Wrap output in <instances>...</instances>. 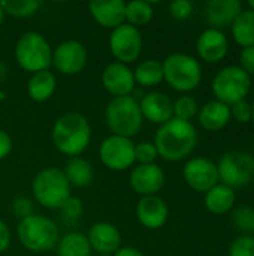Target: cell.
<instances>
[{
    "mask_svg": "<svg viewBox=\"0 0 254 256\" xmlns=\"http://www.w3.org/2000/svg\"><path fill=\"white\" fill-rule=\"evenodd\" d=\"M198 142L196 128L190 122L171 118L162 124L154 136L157 154L168 162H180L187 159Z\"/></svg>",
    "mask_w": 254,
    "mask_h": 256,
    "instance_id": "obj_1",
    "label": "cell"
},
{
    "mask_svg": "<svg viewBox=\"0 0 254 256\" xmlns=\"http://www.w3.org/2000/svg\"><path fill=\"white\" fill-rule=\"evenodd\" d=\"M51 138L60 153L76 158L88 147L91 128L85 116L79 112H66L54 123Z\"/></svg>",
    "mask_w": 254,
    "mask_h": 256,
    "instance_id": "obj_2",
    "label": "cell"
},
{
    "mask_svg": "<svg viewBox=\"0 0 254 256\" xmlns=\"http://www.w3.org/2000/svg\"><path fill=\"white\" fill-rule=\"evenodd\" d=\"M19 243L30 252L43 254L52 250L60 240V231L54 220L45 216L33 214L21 219L18 230Z\"/></svg>",
    "mask_w": 254,
    "mask_h": 256,
    "instance_id": "obj_3",
    "label": "cell"
},
{
    "mask_svg": "<svg viewBox=\"0 0 254 256\" xmlns=\"http://www.w3.org/2000/svg\"><path fill=\"white\" fill-rule=\"evenodd\" d=\"M105 120L112 135L132 138L141 130L144 117L135 98L121 96L109 100L105 110Z\"/></svg>",
    "mask_w": 254,
    "mask_h": 256,
    "instance_id": "obj_4",
    "label": "cell"
},
{
    "mask_svg": "<svg viewBox=\"0 0 254 256\" xmlns=\"http://www.w3.org/2000/svg\"><path fill=\"white\" fill-rule=\"evenodd\" d=\"M31 189L37 204L49 210H58L70 198L72 186L63 170L51 166L37 172Z\"/></svg>",
    "mask_w": 254,
    "mask_h": 256,
    "instance_id": "obj_5",
    "label": "cell"
},
{
    "mask_svg": "<svg viewBox=\"0 0 254 256\" xmlns=\"http://www.w3.org/2000/svg\"><path fill=\"white\" fill-rule=\"evenodd\" d=\"M162 66L163 81H166L169 87L177 92L189 93L202 81V68L193 56L174 52L165 58Z\"/></svg>",
    "mask_w": 254,
    "mask_h": 256,
    "instance_id": "obj_6",
    "label": "cell"
},
{
    "mask_svg": "<svg viewBox=\"0 0 254 256\" xmlns=\"http://www.w3.org/2000/svg\"><path fill=\"white\" fill-rule=\"evenodd\" d=\"M15 58L25 72H40L52 64V48L37 32H25L16 42Z\"/></svg>",
    "mask_w": 254,
    "mask_h": 256,
    "instance_id": "obj_7",
    "label": "cell"
},
{
    "mask_svg": "<svg viewBox=\"0 0 254 256\" xmlns=\"http://www.w3.org/2000/svg\"><path fill=\"white\" fill-rule=\"evenodd\" d=\"M211 88L216 100L232 106L246 100L252 88V78L238 66H226L216 74Z\"/></svg>",
    "mask_w": 254,
    "mask_h": 256,
    "instance_id": "obj_8",
    "label": "cell"
},
{
    "mask_svg": "<svg viewBox=\"0 0 254 256\" xmlns=\"http://www.w3.org/2000/svg\"><path fill=\"white\" fill-rule=\"evenodd\" d=\"M217 172L222 184L234 190L244 188L254 178V158L246 152L225 153L217 164Z\"/></svg>",
    "mask_w": 254,
    "mask_h": 256,
    "instance_id": "obj_9",
    "label": "cell"
},
{
    "mask_svg": "<svg viewBox=\"0 0 254 256\" xmlns=\"http://www.w3.org/2000/svg\"><path fill=\"white\" fill-rule=\"evenodd\" d=\"M142 34L139 28L121 24L120 27L114 28L109 36V50L111 54L117 58L118 63L129 64L141 56L142 51Z\"/></svg>",
    "mask_w": 254,
    "mask_h": 256,
    "instance_id": "obj_10",
    "label": "cell"
},
{
    "mask_svg": "<svg viewBox=\"0 0 254 256\" xmlns=\"http://www.w3.org/2000/svg\"><path fill=\"white\" fill-rule=\"evenodd\" d=\"M102 164L112 171H126L135 164V144L130 138L111 135L99 147Z\"/></svg>",
    "mask_w": 254,
    "mask_h": 256,
    "instance_id": "obj_11",
    "label": "cell"
},
{
    "mask_svg": "<svg viewBox=\"0 0 254 256\" xmlns=\"http://www.w3.org/2000/svg\"><path fill=\"white\" fill-rule=\"evenodd\" d=\"M183 177L190 189L202 194H207L219 184L217 165L207 158H193L187 160L183 170Z\"/></svg>",
    "mask_w": 254,
    "mask_h": 256,
    "instance_id": "obj_12",
    "label": "cell"
},
{
    "mask_svg": "<svg viewBox=\"0 0 254 256\" xmlns=\"http://www.w3.org/2000/svg\"><path fill=\"white\" fill-rule=\"evenodd\" d=\"M88 54L79 40H66L52 51V64L63 75H76L87 66Z\"/></svg>",
    "mask_w": 254,
    "mask_h": 256,
    "instance_id": "obj_13",
    "label": "cell"
},
{
    "mask_svg": "<svg viewBox=\"0 0 254 256\" xmlns=\"http://www.w3.org/2000/svg\"><path fill=\"white\" fill-rule=\"evenodd\" d=\"M102 84L108 93L114 98L130 96L135 88V78L133 70L123 63L114 62L109 63L102 72Z\"/></svg>",
    "mask_w": 254,
    "mask_h": 256,
    "instance_id": "obj_14",
    "label": "cell"
},
{
    "mask_svg": "<svg viewBox=\"0 0 254 256\" xmlns=\"http://www.w3.org/2000/svg\"><path fill=\"white\" fill-rule=\"evenodd\" d=\"M165 184V172L156 164L138 165L130 172V188L141 196L157 195Z\"/></svg>",
    "mask_w": 254,
    "mask_h": 256,
    "instance_id": "obj_15",
    "label": "cell"
},
{
    "mask_svg": "<svg viewBox=\"0 0 254 256\" xmlns=\"http://www.w3.org/2000/svg\"><path fill=\"white\" fill-rule=\"evenodd\" d=\"M141 114L154 124H165L174 118V102L162 92H150L139 100Z\"/></svg>",
    "mask_w": 254,
    "mask_h": 256,
    "instance_id": "obj_16",
    "label": "cell"
},
{
    "mask_svg": "<svg viewBox=\"0 0 254 256\" xmlns=\"http://www.w3.org/2000/svg\"><path fill=\"white\" fill-rule=\"evenodd\" d=\"M228 51H229L228 38L220 30L207 28L199 34L196 40V52L199 58L207 63L222 62L226 57Z\"/></svg>",
    "mask_w": 254,
    "mask_h": 256,
    "instance_id": "obj_17",
    "label": "cell"
},
{
    "mask_svg": "<svg viewBox=\"0 0 254 256\" xmlns=\"http://www.w3.org/2000/svg\"><path fill=\"white\" fill-rule=\"evenodd\" d=\"M136 216L139 224L147 230H159L162 228L169 216V210L166 202L157 196H142L136 206Z\"/></svg>",
    "mask_w": 254,
    "mask_h": 256,
    "instance_id": "obj_18",
    "label": "cell"
},
{
    "mask_svg": "<svg viewBox=\"0 0 254 256\" xmlns=\"http://www.w3.org/2000/svg\"><path fill=\"white\" fill-rule=\"evenodd\" d=\"M243 10L240 0H211L205 6V20L210 28L222 30L231 27Z\"/></svg>",
    "mask_w": 254,
    "mask_h": 256,
    "instance_id": "obj_19",
    "label": "cell"
},
{
    "mask_svg": "<svg viewBox=\"0 0 254 256\" xmlns=\"http://www.w3.org/2000/svg\"><path fill=\"white\" fill-rule=\"evenodd\" d=\"M90 14L97 24L114 30L126 22V2L93 0L90 2Z\"/></svg>",
    "mask_w": 254,
    "mask_h": 256,
    "instance_id": "obj_20",
    "label": "cell"
},
{
    "mask_svg": "<svg viewBox=\"0 0 254 256\" xmlns=\"http://www.w3.org/2000/svg\"><path fill=\"white\" fill-rule=\"evenodd\" d=\"M88 243L91 250L105 255H114L121 248V234L117 226L108 222L94 224L88 231Z\"/></svg>",
    "mask_w": 254,
    "mask_h": 256,
    "instance_id": "obj_21",
    "label": "cell"
},
{
    "mask_svg": "<svg viewBox=\"0 0 254 256\" xmlns=\"http://www.w3.org/2000/svg\"><path fill=\"white\" fill-rule=\"evenodd\" d=\"M198 120L205 130L219 132L231 122V110L219 100H211L198 111Z\"/></svg>",
    "mask_w": 254,
    "mask_h": 256,
    "instance_id": "obj_22",
    "label": "cell"
},
{
    "mask_svg": "<svg viewBox=\"0 0 254 256\" xmlns=\"http://www.w3.org/2000/svg\"><path fill=\"white\" fill-rule=\"evenodd\" d=\"M205 208L216 216L229 213L235 206V190L219 183L205 194L204 198Z\"/></svg>",
    "mask_w": 254,
    "mask_h": 256,
    "instance_id": "obj_23",
    "label": "cell"
},
{
    "mask_svg": "<svg viewBox=\"0 0 254 256\" xmlns=\"http://www.w3.org/2000/svg\"><path fill=\"white\" fill-rule=\"evenodd\" d=\"M55 87H57V78L49 69H46L31 75L27 84V93L31 100L42 104L46 102L54 94Z\"/></svg>",
    "mask_w": 254,
    "mask_h": 256,
    "instance_id": "obj_24",
    "label": "cell"
},
{
    "mask_svg": "<svg viewBox=\"0 0 254 256\" xmlns=\"http://www.w3.org/2000/svg\"><path fill=\"white\" fill-rule=\"evenodd\" d=\"M63 172L67 182L70 183V186H75V188H85L94 178V171H93L91 164L79 156L70 158Z\"/></svg>",
    "mask_w": 254,
    "mask_h": 256,
    "instance_id": "obj_25",
    "label": "cell"
},
{
    "mask_svg": "<svg viewBox=\"0 0 254 256\" xmlns=\"http://www.w3.org/2000/svg\"><path fill=\"white\" fill-rule=\"evenodd\" d=\"M231 28L237 45L243 48L254 46V12L252 9H243Z\"/></svg>",
    "mask_w": 254,
    "mask_h": 256,
    "instance_id": "obj_26",
    "label": "cell"
},
{
    "mask_svg": "<svg viewBox=\"0 0 254 256\" xmlns=\"http://www.w3.org/2000/svg\"><path fill=\"white\" fill-rule=\"evenodd\" d=\"M58 256H91L88 238L81 232H69L58 240Z\"/></svg>",
    "mask_w": 254,
    "mask_h": 256,
    "instance_id": "obj_27",
    "label": "cell"
},
{
    "mask_svg": "<svg viewBox=\"0 0 254 256\" xmlns=\"http://www.w3.org/2000/svg\"><path fill=\"white\" fill-rule=\"evenodd\" d=\"M135 82L142 87H154L163 81V66L154 58L141 62L133 70Z\"/></svg>",
    "mask_w": 254,
    "mask_h": 256,
    "instance_id": "obj_28",
    "label": "cell"
},
{
    "mask_svg": "<svg viewBox=\"0 0 254 256\" xmlns=\"http://www.w3.org/2000/svg\"><path fill=\"white\" fill-rule=\"evenodd\" d=\"M154 10L150 2L145 0H132L126 3V24L136 28L147 26L153 20Z\"/></svg>",
    "mask_w": 254,
    "mask_h": 256,
    "instance_id": "obj_29",
    "label": "cell"
},
{
    "mask_svg": "<svg viewBox=\"0 0 254 256\" xmlns=\"http://www.w3.org/2000/svg\"><path fill=\"white\" fill-rule=\"evenodd\" d=\"M0 4L4 14L16 18H27L33 15L42 3L37 0H3L0 2Z\"/></svg>",
    "mask_w": 254,
    "mask_h": 256,
    "instance_id": "obj_30",
    "label": "cell"
},
{
    "mask_svg": "<svg viewBox=\"0 0 254 256\" xmlns=\"http://www.w3.org/2000/svg\"><path fill=\"white\" fill-rule=\"evenodd\" d=\"M231 220L234 226L243 232V236H252L254 234V208L252 207H238L232 212Z\"/></svg>",
    "mask_w": 254,
    "mask_h": 256,
    "instance_id": "obj_31",
    "label": "cell"
},
{
    "mask_svg": "<svg viewBox=\"0 0 254 256\" xmlns=\"http://www.w3.org/2000/svg\"><path fill=\"white\" fill-rule=\"evenodd\" d=\"M198 102L192 96L184 94L174 102V118L190 122L195 116H198Z\"/></svg>",
    "mask_w": 254,
    "mask_h": 256,
    "instance_id": "obj_32",
    "label": "cell"
},
{
    "mask_svg": "<svg viewBox=\"0 0 254 256\" xmlns=\"http://www.w3.org/2000/svg\"><path fill=\"white\" fill-rule=\"evenodd\" d=\"M157 148L154 146V142H138L135 144V162H139V165H148V164H154V160L157 159Z\"/></svg>",
    "mask_w": 254,
    "mask_h": 256,
    "instance_id": "obj_33",
    "label": "cell"
},
{
    "mask_svg": "<svg viewBox=\"0 0 254 256\" xmlns=\"http://www.w3.org/2000/svg\"><path fill=\"white\" fill-rule=\"evenodd\" d=\"M229 256H254V237L241 236L229 246Z\"/></svg>",
    "mask_w": 254,
    "mask_h": 256,
    "instance_id": "obj_34",
    "label": "cell"
},
{
    "mask_svg": "<svg viewBox=\"0 0 254 256\" xmlns=\"http://www.w3.org/2000/svg\"><path fill=\"white\" fill-rule=\"evenodd\" d=\"M229 110H231V118H234L235 122L241 124L252 122V104H249L247 100L237 102L232 106H229Z\"/></svg>",
    "mask_w": 254,
    "mask_h": 256,
    "instance_id": "obj_35",
    "label": "cell"
},
{
    "mask_svg": "<svg viewBox=\"0 0 254 256\" xmlns=\"http://www.w3.org/2000/svg\"><path fill=\"white\" fill-rule=\"evenodd\" d=\"M193 12V4L189 0H174L169 4V14L172 15V18L175 20H187Z\"/></svg>",
    "mask_w": 254,
    "mask_h": 256,
    "instance_id": "obj_36",
    "label": "cell"
},
{
    "mask_svg": "<svg viewBox=\"0 0 254 256\" xmlns=\"http://www.w3.org/2000/svg\"><path fill=\"white\" fill-rule=\"evenodd\" d=\"M63 216L69 220H76L79 219V216L82 214L84 212V206H82V201L79 198H75V196H70L64 204L63 207L60 208Z\"/></svg>",
    "mask_w": 254,
    "mask_h": 256,
    "instance_id": "obj_37",
    "label": "cell"
},
{
    "mask_svg": "<svg viewBox=\"0 0 254 256\" xmlns=\"http://www.w3.org/2000/svg\"><path fill=\"white\" fill-rule=\"evenodd\" d=\"M240 69H243L249 76L254 75V46L243 48L240 54Z\"/></svg>",
    "mask_w": 254,
    "mask_h": 256,
    "instance_id": "obj_38",
    "label": "cell"
},
{
    "mask_svg": "<svg viewBox=\"0 0 254 256\" xmlns=\"http://www.w3.org/2000/svg\"><path fill=\"white\" fill-rule=\"evenodd\" d=\"M12 208H13V213L21 219H25V218L34 214L33 213V202L28 198H16L12 204Z\"/></svg>",
    "mask_w": 254,
    "mask_h": 256,
    "instance_id": "obj_39",
    "label": "cell"
},
{
    "mask_svg": "<svg viewBox=\"0 0 254 256\" xmlns=\"http://www.w3.org/2000/svg\"><path fill=\"white\" fill-rule=\"evenodd\" d=\"M12 148H13V142L10 135L6 130L0 129V160L6 159L10 154Z\"/></svg>",
    "mask_w": 254,
    "mask_h": 256,
    "instance_id": "obj_40",
    "label": "cell"
},
{
    "mask_svg": "<svg viewBox=\"0 0 254 256\" xmlns=\"http://www.w3.org/2000/svg\"><path fill=\"white\" fill-rule=\"evenodd\" d=\"M10 244V231L7 228V225L0 220V254H3Z\"/></svg>",
    "mask_w": 254,
    "mask_h": 256,
    "instance_id": "obj_41",
    "label": "cell"
},
{
    "mask_svg": "<svg viewBox=\"0 0 254 256\" xmlns=\"http://www.w3.org/2000/svg\"><path fill=\"white\" fill-rule=\"evenodd\" d=\"M112 256H145L141 250L135 248H120Z\"/></svg>",
    "mask_w": 254,
    "mask_h": 256,
    "instance_id": "obj_42",
    "label": "cell"
},
{
    "mask_svg": "<svg viewBox=\"0 0 254 256\" xmlns=\"http://www.w3.org/2000/svg\"><path fill=\"white\" fill-rule=\"evenodd\" d=\"M3 18H4V12H3L1 4H0V26H1V22H3Z\"/></svg>",
    "mask_w": 254,
    "mask_h": 256,
    "instance_id": "obj_43",
    "label": "cell"
},
{
    "mask_svg": "<svg viewBox=\"0 0 254 256\" xmlns=\"http://www.w3.org/2000/svg\"><path fill=\"white\" fill-rule=\"evenodd\" d=\"M247 6H249V9H252L254 12V0H250V2L247 3Z\"/></svg>",
    "mask_w": 254,
    "mask_h": 256,
    "instance_id": "obj_44",
    "label": "cell"
},
{
    "mask_svg": "<svg viewBox=\"0 0 254 256\" xmlns=\"http://www.w3.org/2000/svg\"><path fill=\"white\" fill-rule=\"evenodd\" d=\"M252 122L254 123V100L253 104H252Z\"/></svg>",
    "mask_w": 254,
    "mask_h": 256,
    "instance_id": "obj_45",
    "label": "cell"
},
{
    "mask_svg": "<svg viewBox=\"0 0 254 256\" xmlns=\"http://www.w3.org/2000/svg\"><path fill=\"white\" fill-rule=\"evenodd\" d=\"M96 256H112V255H105V254H97Z\"/></svg>",
    "mask_w": 254,
    "mask_h": 256,
    "instance_id": "obj_46",
    "label": "cell"
}]
</instances>
